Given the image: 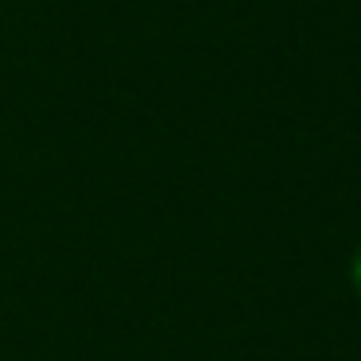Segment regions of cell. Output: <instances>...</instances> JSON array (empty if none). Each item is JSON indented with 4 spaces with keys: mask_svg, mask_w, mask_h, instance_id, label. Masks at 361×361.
Wrapping results in <instances>:
<instances>
[{
    "mask_svg": "<svg viewBox=\"0 0 361 361\" xmlns=\"http://www.w3.org/2000/svg\"><path fill=\"white\" fill-rule=\"evenodd\" d=\"M350 280H353V291H357V299H361V245H357V252H353V264H350Z\"/></svg>",
    "mask_w": 361,
    "mask_h": 361,
    "instance_id": "cell-1",
    "label": "cell"
}]
</instances>
